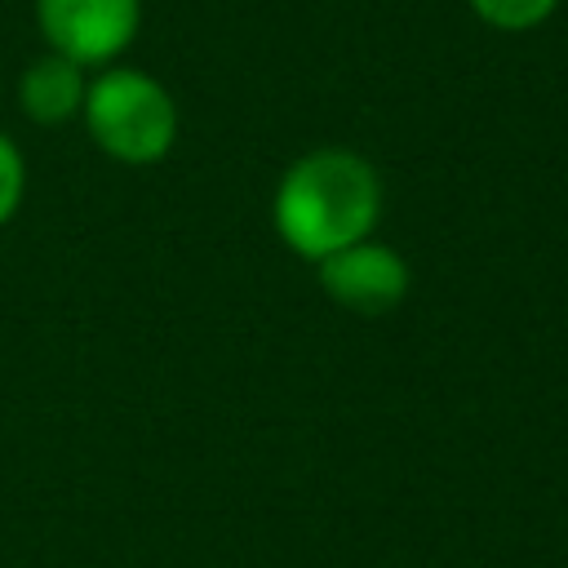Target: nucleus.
Here are the masks:
<instances>
[{
    "mask_svg": "<svg viewBox=\"0 0 568 568\" xmlns=\"http://www.w3.org/2000/svg\"><path fill=\"white\" fill-rule=\"evenodd\" d=\"M564 0H466V9L493 27V31H506V36H524V31H537L546 27L555 13H559Z\"/></svg>",
    "mask_w": 568,
    "mask_h": 568,
    "instance_id": "6",
    "label": "nucleus"
},
{
    "mask_svg": "<svg viewBox=\"0 0 568 568\" xmlns=\"http://www.w3.org/2000/svg\"><path fill=\"white\" fill-rule=\"evenodd\" d=\"M84 133L115 164H160L178 142V102L142 67L111 62L89 75Z\"/></svg>",
    "mask_w": 568,
    "mask_h": 568,
    "instance_id": "2",
    "label": "nucleus"
},
{
    "mask_svg": "<svg viewBox=\"0 0 568 568\" xmlns=\"http://www.w3.org/2000/svg\"><path fill=\"white\" fill-rule=\"evenodd\" d=\"M31 4L44 49L80 62L84 71H102L120 62V53L142 31V0H31Z\"/></svg>",
    "mask_w": 568,
    "mask_h": 568,
    "instance_id": "3",
    "label": "nucleus"
},
{
    "mask_svg": "<svg viewBox=\"0 0 568 568\" xmlns=\"http://www.w3.org/2000/svg\"><path fill=\"white\" fill-rule=\"evenodd\" d=\"M382 217V178L351 146H315L297 155L271 195V222L284 248L320 262L373 235Z\"/></svg>",
    "mask_w": 568,
    "mask_h": 568,
    "instance_id": "1",
    "label": "nucleus"
},
{
    "mask_svg": "<svg viewBox=\"0 0 568 568\" xmlns=\"http://www.w3.org/2000/svg\"><path fill=\"white\" fill-rule=\"evenodd\" d=\"M22 191H27V160H22L18 142L0 129V226L18 213Z\"/></svg>",
    "mask_w": 568,
    "mask_h": 568,
    "instance_id": "7",
    "label": "nucleus"
},
{
    "mask_svg": "<svg viewBox=\"0 0 568 568\" xmlns=\"http://www.w3.org/2000/svg\"><path fill=\"white\" fill-rule=\"evenodd\" d=\"M315 275H320V288L337 306H346L355 315H386V311H395L408 297V284H413L408 262L390 244H382L377 235L320 257Z\"/></svg>",
    "mask_w": 568,
    "mask_h": 568,
    "instance_id": "4",
    "label": "nucleus"
},
{
    "mask_svg": "<svg viewBox=\"0 0 568 568\" xmlns=\"http://www.w3.org/2000/svg\"><path fill=\"white\" fill-rule=\"evenodd\" d=\"M84 93H89V71L62 53H49V49L40 58H31L18 75V106L40 129L80 120Z\"/></svg>",
    "mask_w": 568,
    "mask_h": 568,
    "instance_id": "5",
    "label": "nucleus"
}]
</instances>
